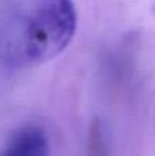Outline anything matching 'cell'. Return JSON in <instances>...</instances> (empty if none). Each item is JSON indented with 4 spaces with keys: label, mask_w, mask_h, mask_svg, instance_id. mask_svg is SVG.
<instances>
[{
    "label": "cell",
    "mask_w": 155,
    "mask_h": 156,
    "mask_svg": "<svg viewBox=\"0 0 155 156\" xmlns=\"http://www.w3.org/2000/svg\"><path fill=\"white\" fill-rule=\"evenodd\" d=\"M77 11L67 0L38 3L26 16L19 38V55L27 63H41L59 55L73 40Z\"/></svg>",
    "instance_id": "1"
},
{
    "label": "cell",
    "mask_w": 155,
    "mask_h": 156,
    "mask_svg": "<svg viewBox=\"0 0 155 156\" xmlns=\"http://www.w3.org/2000/svg\"><path fill=\"white\" fill-rule=\"evenodd\" d=\"M0 156H49V140L41 127L23 126L10 137Z\"/></svg>",
    "instance_id": "2"
},
{
    "label": "cell",
    "mask_w": 155,
    "mask_h": 156,
    "mask_svg": "<svg viewBox=\"0 0 155 156\" xmlns=\"http://www.w3.org/2000/svg\"><path fill=\"white\" fill-rule=\"evenodd\" d=\"M88 156H107L106 140L99 121H93L88 137Z\"/></svg>",
    "instance_id": "3"
}]
</instances>
